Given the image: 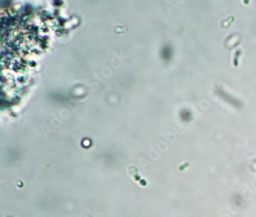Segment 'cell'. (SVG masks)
I'll list each match as a JSON object with an SVG mask.
<instances>
[{"mask_svg":"<svg viewBox=\"0 0 256 217\" xmlns=\"http://www.w3.org/2000/svg\"><path fill=\"white\" fill-rule=\"evenodd\" d=\"M240 54H241V50L240 49L237 50V52H235V55H234V66H237V65H239V58Z\"/></svg>","mask_w":256,"mask_h":217,"instance_id":"obj_1","label":"cell"}]
</instances>
